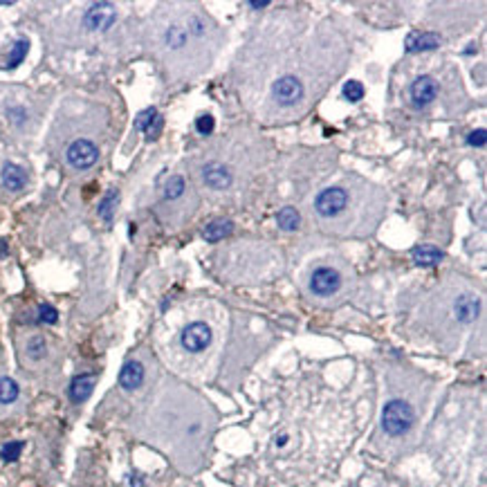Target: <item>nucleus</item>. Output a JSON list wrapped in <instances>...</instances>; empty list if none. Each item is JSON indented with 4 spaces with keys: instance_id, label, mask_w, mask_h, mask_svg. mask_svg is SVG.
Masks as SVG:
<instances>
[{
    "instance_id": "c85d7f7f",
    "label": "nucleus",
    "mask_w": 487,
    "mask_h": 487,
    "mask_svg": "<svg viewBox=\"0 0 487 487\" xmlns=\"http://www.w3.org/2000/svg\"><path fill=\"white\" fill-rule=\"evenodd\" d=\"M268 5H270L268 0H254V3H250L252 10H265V7H268Z\"/></svg>"
},
{
    "instance_id": "c756f323",
    "label": "nucleus",
    "mask_w": 487,
    "mask_h": 487,
    "mask_svg": "<svg viewBox=\"0 0 487 487\" xmlns=\"http://www.w3.org/2000/svg\"><path fill=\"white\" fill-rule=\"evenodd\" d=\"M285 442H288V435H281V438H277V445H279V447H283Z\"/></svg>"
},
{
    "instance_id": "b1692460",
    "label": "nucleus",
    "mask_w": 487,
    "mask_h": 487,
    "mask_svg": "<svg viewBox=\"0 0 487 487\" xmlns=\"http://www.w3.org/2000/svg\"><path fill=\"white\" fill-rule=\"evenodd\" d=\"M25 449V442L23 440H12V442H5L3 447H0V458L5 460V463H16V460L21 458Z\"/></svg>"
},
{
    "instance_id": "6ab92c4d",
    "label": "nucleus",
    "mask_w": 487,
    "mask_h": 487,
    "mask_svg": "<svg viewBox=\"0 0 487 487\" xmlns=\"http://www.w3.org/2000/svg\"><path fill=\"white\" fill-rule=\"evenodd\" d=\"M117 204H119V191H115V189L108 191L104 198H101L99 207H97V213H99V218L104 220V223H113Z\"/></svg>"
},
{
    "instance_id": "f03ea898",
    "label": "nucleus",
    "mask_w": 487,
    "mask_h": 487,
    "mask_svg": "<svg viewBox=\"0 0 487 487\" xmlns=\"http://www.w3.org/2000/svg\"><path fill=\"white\" fill-rule=\"evenodd\" d=\"M413 420H415L413 409L407 402H402V400H391L382 411V426L389 435H393V438L404 435L409 429H411Z\"/></svg>"
},
{
    "instance_id": "0eeeda50",
    "label": "nucleus",
    "mask_w": 487,
    "mask_h": 487,
    "mask_svg": "<svg viewBox=\"0 0 487 487\" xmlns=\"http://www.w3.org/2000/svg\"><path fill=\"white\" fill-rule=\"evenodd\" d=\"M180 344L184 350H189V353H202V350L211 344V328L204 321L189 323V326L182 330Z\"/></svg>"
},
{
    "instance_id": "cd10ccee",
    "label": "nucleus",
    "mask_w": 487,
    "mask_h": 487,
    "mask_svg": "<svg viewBox=\"0 0 487 487\" xmlns=\"http://www.w3.org/2000/svg\"><path fill=\"white\" fill-rule=\"evenodd\" d=\"M469 147H485V128H478V131H474L472 135H469Z\"/></svg>"
},
{
    "instance_id": "dca6fc26",
    "label": "nucleus",
    "mask_w": 487,
    "mask_h": 487,
    "mask_svg": "<svg viewBox=\"0 0 487 487\" xmlns=\"http://www.w3.org/2000/svg\"><path fill=\"white\" fill-rule=\"evenodd\" d=\"M411 259L415 265H420V268H433V265H438L445 259V254L435 245H415L411 250Z\"/></svg>"
},
{
    "instance_id": "5701e85b",
    "label": "nucleus",
    "mask_w": 487,
    "mask_h": 487,
    "mask_svg": "<svg viewBox=\"0 0 487 487\" xmlns=\"http://www.w3.org/2000/svg\"><path fill=\"white\" fill-rule=\"evenodd\" d=\"M186 191V182L182 175H171L164 184V198L166 200H177Z\"/></svg>"
},
{
    "instance_id": "aec40b11",
    "label": "nucleus",
    "mask_w": 487,
    "mask_h": 487,
    "mask_svg": "<svg viewBox=\"0 0 487 487\" xmlns=\"http://www.w3.org/2000/svg\"><path fill=\"white\" fill-rule=\"evenodd\" d=\"M21 396V389L12 378L0 375V404H14Z\"/></svg>"
},
{
    "instance_id": "f8f14e48",
    "label": "nucleus",
    "mask_w": 487,
    "mask_h": 487,
    "mask_svg": "<svg viewBox=\"0 0 487 487\" xmlns=\"http://www.w3.org/2000/svg\"><path fill=\"white\" fill-rule=\"evenodd\" d=\"M440 34L438 32H409V36L404 41L407 52H429V50H435L440 45Z\"/></svg>"
},
{
    "instance_id": "39448f33",
    "label": "nucleus",
    "mask_w": 487,
    "mask_h": 487,
    "mask_svg": "<svg viewBox=\"0 0 487 487\" xmlns=\"http://www.w3.org/2000/svg\"><path fill=\"white\" fill-rule=\"evenodd\" d=\"M272 97L279 106H296L303 97V83L294 74H285L272 83Z\"/></svg>"
},
{
    "instance_id": "2eb2a0df",
    "label": "nucleus",
    "mask_w": 487,
    "mask_h": 487,
    "mask_svg": "<svg viewBox=\"0 0 487 487\" xmlns=\"http://www.w3.org/2000/svg\"><path fill=\"white\" fill-rule=\"evenodd\" d=\"M3 186L7 191H23L28 186V173L25 169L14 164V162H7L3 166Z\"/></svg>"
},
{
    "instance_id": "9b49d317",
    "label": "nucleus",
    "mask_w": 487,
    "mask_h": 487,
    "mask_svg": "<svg viewBox=\"0 0 487 487\" xmlns=\"http://www.w3.org/2000/svg\"><path fill=\"white\" fill-rule=\"evenodd\" d=\"M95 384H97V375L81 373V375H76V378H72L70 389H67V396H70V400H72L74 404H81V402H85V400L92 396V391H95Z\"/></svg>"
},
{
    "instance_id": "bb28decb",
    "label": "nucleus",
    "mask_w": 487,
    "mask_h": 487,
    "mask_svg": "<svg viewBox=\"0 0 487 487\" xmlns=\"http://www.w3.org/2000/svg\"><path fill=\"white\" fill-rule=\"evenodd\" d=\"M213 128H216V122H213L211 115H200L198 119H195V131H198L202 138H209V135L213 133Z\"/></svg>"
},
{
    "instance_id": "a211bd4d",
    "label": "nucleus",
    "mask_w": 487,
    "mask_h": 487,
    "mask_svg": "<svg viewBox=\"0 0 487 487\" xmlns=\"http://www.w3.org/2000/svg\"><path fill=\"white\" fill-rule=\"evenodd\" d=\"M277 225L283 229V232H296L299 225H301V213L294 207H283L277 213Z\"/></svg>"
},
{
    "instance_id": "a878e982",
    "label": "nucleus",
    "mask_w": 487,
    "mask_h": 487,
    "mask_svg": "<svg viewBox=\"0 0 487 487\" xmlns=\"http://www.w3.org/2000/svg\"><path fill=\"white\" fill-rule=\"evenodd\" d=\"M39 321L41 323H47V326H54V323L58 321L56 307H52L50 303H41L39 305Z\"/></svg>"
},
{
    "instance_id": "4be33fe9",
    "label": "nucleus",
    "mask_w": 487,
    "mask_h": 487,
    "mask_svg": "<svg viewBox=\"0 0 487 487\" xmlns=\"http://www.w3.org/2000/svg\"><path fill=\"white\" fill-rule=\"evenodd\" d=\"M25 353H28L30 360L34 362H41V360H45V355H47V341L45 337H41V335H34L28 339V346H25Z\"/></svg>"
},
{
    "instance_id": "1a4fd4ad",
    "label": "nucleus",
    "mask_w": 487,
    "mask_h": 487,
    "mask_svg": "<svg viewBox=\"0 0 487 487\" xmlns=\"http://www.w3.org/2000/svg\"><path fill=\"white\" fill-rule=\"evenodd\" d=\"M202 180L213 191H225L229 189V184H232V173H229V169L225 164H220V162H209V164H204L202 169Z\"/></svg>"
},
{
    "instance_id": "4468645a",
    "label": "nucleus",
    "mask_w": 487,
    "mask_h": 487,
    "mask_svg": "<svg viewBox=\"0 0 487 487\" xmlns=\"http://www.w3.org/2000/svg\"><path fill=\"white\" fill-rule=\"evenodd\" d=\"M144 382V366L140 362H126L122 366V371H119V387L124 391H135L140 389Z\"/></svg>"
},
{
    "instance_id": "393cba45",
    "label": "nucleus",
    "mask_w": 487,
    "mask_h": 487,
    "mask_svg": "<svg viewBox=\"0 0 487 487\" xmlns=\"http://www.w3.org/2000/svg\"><path fill=\"white\" fill-rule=\"evenodd\" d=\"M341 95H344V99L350 101V104H357V101L364 99L366 90H364V85L360 81H346L344 88H341Z\"/></svg>"
},
{
    "instance_id": "20e7f679",
    "label": "nucleus",
    "mask_w": 487,
    "mask_h": 487,
    "mask_svg": "<svg viewBox=\"0 0 487 487\" xmlns=\"http://www.w3.org/2000/svg\"><path fill=\"white\" fill-rule=\"evenodd\" d=\"M117 10L110 3H95L83 14V28L88 32H106L115 25Z\"/></svg>"
},
{
    "instance_id": "7ed1b4c3",
    "label": "nucleus",
    "mask_w": 487,
    "mask_h": 487,
    "mask_svg": "<svg viewBox=\"0 0 487 487\" xmlns=\"http://www.w3.org/2000/svg\"><path fill=\"white\" fill-rule=\"evenodd\" d=\"M65 160L76 171L92 169L99 162V147L90 140H74L65 151Z\"/></svg>"
},
{
    "instance_id": "7c9ffc66",
    "label": "nucleus",
    "mask_w": 487,
    "mask_h": 487,
    "mask_svg": "<svg viewBox=\"0 0 487 487\" xmlns=\"http://www.w3.org/2000/svg\"><path fill=\"white\" fill-rule=\"evenodd\" d=\"M0 256H7V247H5V243H0Z\"/></svg>"
},
{
    "instance_id": "9d476101",
    "label": "nucleus",
    "mask_w": 487,
    "mask_h": 487,
    "mask_svg": "<svg viewBox=\"0 0 487 487\" xmlns=\"http://www.w3.org/2000/svg\"><path fill=\"white\" fill-rule=\"evenodd\" d=\"M164 126V119L160 117L158 108H147L135 117V131L147 135V140H158Z\"/></svg>"
},
{
    "instance_id": "6e6552de",
    "label": "nucleus",
    "mask_w": 487,
    "mask_h": 487,
    "mask_svg": "<svg viewBox=\"0 0 487 487\" xmlns=\"http://www.w3.org/2000/svg\"><path fill=\"white\" fill-rule=\"evenodd\" d=\"M438 97V81L429 74H422L411 83V101L415 108H424L429 106L431 101H435Z\"/></svg>"
},
{
    "instance_id": "f3484780",
    "label": "nucleus",
    "mask_w": 487,
    "mask_h": 487,
    "mask_svg": "<svg viewBox=\"0 0 487 487\" xmlns=\"http://www.w3.org/2000/svg\"><path fill=\"white\" fill-rule=\"evenodd\" d=\"M234 232V223L229 218H216V220H211V223L204 227V241L207 243H220V241H225V238Z\"/></svg>"
},
{
    "instance_id": "f257e3e1",
    "label": "nucleus",
    "mask_w": 487,
    "mask_h": 487,
    "mask_svg": "<svg viewBox=\"0 0 487 487\" xmlns=\"http://www.w3.org/2000/svg\"><path fill=\"white\" fill-rule=\"evenodd\" d=\"M348 204H350V193L346 191V186H326L314 198V211L323 220H335L344 216Z\"/></svg>"
},
{
    "instance_id": "423d86ee",
    "label": "nucleus",
    "mask_w": 487,
    "mask_h": 487,
    "mask_svg": "<svg viewBox=\"0 0 487 487\" xmlns=\"http://www.w3.org/2000/svg\"><path fill=\"white\" fill-rule=\"evenodd\" d=\"M307 285L314 296H332L341 288V274L335 268H317L310 274Z\"/></svg>"
},
{
    "instance_id": "412c9836",
    "label": "nucleus",
    "mask_w": 487,
    "mask_h": 487,
    "mask_svg": "<svg viewBox=\"0 0 487 487\" xmlns=\"http://www.w3.org/2000/svg\"><path fill=\"white\" fill-rule=\"evenodd\" d=\"M30 52V41L28 39H19L12 45L10 50V56H7V65L5 67H10V70H14V67H19L23 61H25V56H28Z\"/></svg>"
},
{
    "instance_id": "ddd939ff",
    "label": "nucleus",
    "mask_w": 487,
    "mask_h": 487,
    "mask_svg": "<svg viewBox=\"0 0 487 487\" xmlns=\"http://www.w3.org/2000/svg\"><path fill=\"white\" fill-rule=\"evenodd\" d=\"M481 312V301L474 294H460L454 301V314L460 323H472Z\"/></svg>"
}]
</instances>
